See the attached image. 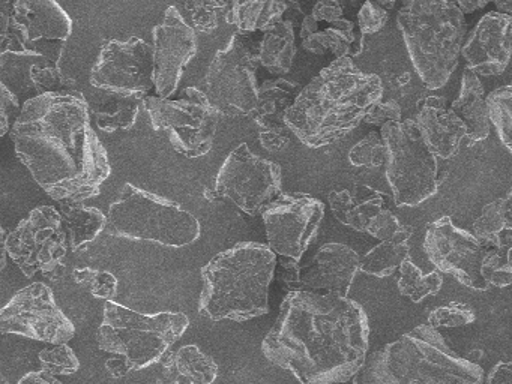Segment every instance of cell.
<instances>
[{"label":"cell","mask_w":512,"mask_h":384,"mask_svg":"<svg viewBox=\"0 0 512 384\" xmlns=\"http://www.w3.org/2000/svg\"><path fill=\"white\" fill-rule=\"evenodd\" d=\"M62 228L68 240V248L74 252L88 248L106 230L107 216L103 210L86 206L77 201H59Z\"/></svg>","instance_id":"26"},{"label":"cell","mask_w":512,"mask_h":384,"mask_svg":"<svg viewBox=\"0 0 512 384\" xmlns=\"http://www.w3.org/2000/svg\"><path fill=\"white\" fill-rule=\"evenodd\" d=\"M353 384H482L484 371L421 324L365 357Z\"/></svg>","instance_id":"5"},{"label":"cell","mask_w":512,"mask_h":384,"mask_svg":"<svg viewBox=\"0 0 512 384\" xmlns=\"http://www.w3.org/2000/svg\"><path fill=\"white\" fill-rule=\"evenodd\" d=\"M472 228L473 236L487 248L512 249V192L484 206Z\"/></svg>","instance_id":"29"},{"label":"cell","mask_w":512,"mask_h":384,"mask_svg":"<svg viewBox=\"0 0 512 384\" xmlns=\"http://www.w3.org/2000/svg\"><path fill=\"white\" fill-rule=\"evenodd\" d=\"M511 251L505 248H487L482 260L481 275L488 288L509 287L512 282Z\"/></svg>","instance_id":"37"},{"label":"cell","mask_w":512,"mask_h":384,"mask_svg":"<svg viewBox=\"0 0 512 384\" xmlns=\"http://www.w3.org/2000/svg\"><path fill=\"white\" fill-rule=\"evenodd\" d=\"M0 384H10V381H8V378L5 377L2 372H0Z\"/></svg>","instance_id":"60"},{"label":"cell","mask_w":512,"mask_h":384,"mask_svg":"<svg viewBox=\"0 0 512 384\" xmlns=\"http://www.w3.org/2000/svg\"><path fill=\"white\" fill-rule=\"evenodd\" d=\"M386 149V179L398 207H415L436 195L439 162L425 144L415 120L388 122L380 126Z\"/></svg>","instance_id":"9"},{"label":"cell","mask_w":512,"mask_h":384,"mask_svg":"<svg viewBox=\"0 0 512 384\" xmlns=\"http://www.w3.org/2000/svg\"><path fill=\"white\" fill-rule=\"evenodd\" d=\"M205 197L206 200L211 201V203H220V201L223 200V198L217 194V191L211 188H205Z\"/></svg>","instance_id":"59"},{"label":"cell","mask_w":512,"mask_h":384,"mask_svg":"<svg viewBox=\"0 0 512 384\" xmlns=\"http://www.w3.org/2000/svg\"><path fill=\"white\" fill-rule=\"evenodd\" d=\"M154 38V89L170 98L178 90L188 63L197 54V33L176 6H169L163 21L152 30Z\"/></svg>","instance_id":"19"},{"label":"cell","mask_w":512,"mask_h":384,"mask_svg":"<svg viewBox=\"0 0 512 384\" xmlns=\"http://www.w3.org/2000/svg\"><path fill=\"white\" fill-rule=\"evenodd\" d=\"M401 227H403V224L398 221L394 213L389 212L388 209H382L376 215L371 216L370 221L365 225L364 233L371 234L382 242V240L391 239L392 236H395Z\"/></svg>","instance_id":"43"},{"label":"cell","mask_w":512,"mask_h":384,"mask_svg":"<svg viewBox=\"0 0 512 384\" xmlns=\"http://www.w3.org/2000/svg\"><path fill=\"white\" fill-rule=\"evenodd\" d=\"M19 384H64L55 375L47 374L46 371L28 372L20 378Z\"/></svg>","instance_id":"52"},{"label":"cell","mask_w":512,"mask_h":384,"mask_svg":"<svg viewBox=\"0 0 512 384\" xmlns=\"http://www.w3.org/2000/svg\"><path fill=\"white\" fill-rule=\"evenodd\" d=\"M188 326L190 318L184 312L143 314L107 300L97 333L98 348L125 357L131 371H142L160 362Z\"/></svg>","instance_id":"8"},{"label":"cell","mask_w":512,"mask_h":384,"mask_svg":"<svg viewBox=\"0 0 512 384\" xmlns=\"http://www.w3.org/2000/svg\"><path fill=\"white\" fill-rule=\"evenodd\" d=\"M106 216L107 233L121 239L184 248L202 234L199 219L181 204L133 183H125Z\"/></svg>","instance_id":"7"},{"label":"cell","mask_w":512,"mask_h":384,"mask_svg":"<svg viewBox=\"0 0 512 384\" xmlns=\"http://www.w3.org/2000/svg\"><path fill=\"white\" fill-rule=\"evenodd\" d=\"M142 107L148 111L152 128L166 132L173 149L185 158L211 152L220 114L199 87H187L178 99L146 95Z\"/></svg>","instance_id":"10"},{"label":"cell","mask_w":512,"mask_h":384,"mask_svg":"<svg viewBox=\"0 0 512 384\" xmlns=\"http://www.w3.org/2000/svg\"><path fill=\"white\" fill-rule=\"evenodd\" d=\"M452 113L466 126L467 146L484 141L490 135V120H488L485 90L475 72H463L461 77L460 95L451 104Z\"/></svg>","instance_id":"24"},{"label":"cell","mask_w":512,"mask_h":384,"mask_svg":"<svg viewBox=\"0 0 512 384\" xmlns=\"http://www.w3.org/2000/svg\"><path fill=\"white\" fill-rule=\"evenodd\" d=\"M475 311L466 303L451 302L448 305L434 308L428 315V326L433 329L439 327H461L475 321Z\"/></svg>","instance_id":"40"},{"label":"cell","mask_w":512,"mask_h":384,"mask_svg":"<svg viewBox=\"0 0 512 384\" xmlns=\"http://www.w3.org/2000/svg\"><path fill=\"white\" fill-rule=\"evenodd\" d=\"M490 2H493V0H457L455 5L458 6V9L463 14H472V12L478 11V9L485 8Z\"/></svg>","instance_id":"53"},{"label":"cell","mask_w":512,"mask_h":384,"mask_svg":"<svg viewBox=\"0 0 512 384\" xmlns=\"http://www.w3.org/2000/svg\"><path fill=\"white\" fill-rule=\"evenodd\" d=\"M281 183L280 165L271 159L260 158L247 143H241L229 153L218 170L214 189L242 212L257 216L283 194Z\"/></svg>","instance_id":"14"},{"label":"cell","mask_w":512,"mask_h":384,"mask_svg":"<svg viewBox=\"0 0 512 384\" xmlns=\"http://www.w3.org/2000/svg\"><path fill=\"white\" fill-rule=\"evenodd\" d=\"M209 2L214 5V8L217 9L218 14L226 20L227 15H229L230 9H232L233 0H209Z\"/></svg>","instance_id":"56"},{"label":"cell","mask_w":512,"mask_h":384,"mask_svg":"<svg viewBox=\"0 0 512 384\" xmlns=\"http://www.w3.org/2000/svg\"><path fill=\"white\" fill-rule=\"evenodd\" d=\"M424 251L437 272L452 276L472 290H488L481 275L487 246L469 231L457 227L449 216H440L427 225Z\"/></svg>","instance_id":"18"},{"label":"cell","mask_w":512,"mask_h":384,"mask_svg":"<svg viewBox=\"0 0 512 384\" xmlns=\"http://www.w3.org/2000/svg\"><path fill=\"white\" fill-rule=\"evenodd\" d=\"M7 251L26 278H34L37 273L55 282L64 278L68 240L59 210L53 206L31 210L7 234Z\"/></svg>","instance_id":"12"},{"label":"cell","mask_w":512,"mask_h":384,"mask_svg":"<svg viewBox=\"0 0 512 384\" xmlns=\"http://www.w3.org/2000/svg\"><path fill=\"white\" fill-rule=\"evenodd\" d=\"M403 117L401 105L395 99L386 102H376L365 114L364 122L368 125L383 126L388 122H400Z\"/></svg>","instance_id":"45"},{"label":"cell","mask_w":512,"mask_h":384,"mask_svg":"<svg viewBox=\"0 0 512 384\" xmlns=\"http://www.w3.org/2000/svg\"><path fill=\"white\" fill-rule=\"evenodd\" d=\"M286 0H233L232 9L226 17L239 33L265 32L284 17Z\"/></svg>","instance_id":"31"},{"label":"cell","mask_w":512,"mask_h":384,"mask_svg":"<svg viewBox=\"0 0 512 384\" xmlns=\"http://www.w3.org/2000/svg\"><path fill=\"white\" fill-rule=\"evenodd\" d=\"M0 333H13L47 344H67L76 335V327L59 308L49 285L34 282L17 291L0 308Z\"/></svg>","instance_id":"15"},{"label":"cell","mask_w":512,"mask_h":384,"mask_svg":"<svg viewBox=\"0 0 512 384\" xmlns=\"http://www.w3.org/2000/svg\"><path fill=\"white\" fill-rule=\"evenodd\" d=\"M85 287H89L95 299L115 300L118 294V278L106 270H94Z\"/></svg>","instance_id":"44"},{"label":"cell","mask_w":512,"mask_h":384,"mask_svg":"<svg viewBox=\"0 0 512 384\" xmlns=\"http://www.w3.org/2000/svg\"><path fill=\"white\" fill-rule=\"evenodd\" d=\"M10 131L20 161L55 201L97 197L112 174L82 92L29 98Z\"/></svg>","instance_id":"1"},{"label":"cell","mask_w":512,"mask_h":384,"mask_svg":"<svg viewBox=\"0 0 512 384\" xmlns=\"http://www.w3.org/2000/svg\"><path fill=\"white\" fill-rule=\"evenodd\" d=\"M268 246L277 257L301 261L317 236L325 204L313 195L281 194L263 210Z\"/></svg>","instance_id":"16"},{"label":"cell","mask_w":512,"mask_h":384,"mask_svg":"<svg viewBox=\"0 0 512 384\" xmlns=\"http://www.w3.org/2000/svg\"><path fill=\"white\" fill-rule=\"evenodd\" d=\"M379 75L362 71L352 57H340L299 90L284 116L287 129L310 149L346 137L376 102L382 101Z\"/></svg>","instance_id":"3"},{"label":"cell","mask_w":512,"mask_h":384,"mask_svg":"<svg viewBox=\"0 0 512 384\" xmlns=\"http://www.w3.org/2000/svg\"><path fill=\"white\" fill-rule=\"evenodd\" d=\"M416 126L436 158H454L466 140V126L442 96H425L416 104Z\"/></svg>","instance_id":"22"},{"label":"cell","mask_w":512,"mask_h":384,"mask_svg":"<svg viewBox=\"0 0 512 384\" xmlns=\"http://www.w3.org/2000/svg\"><path fill=\"white\" fill-rule=\"evenodd\" d=\"M361 255L344 243H325L317 249L310 263L301 266L299 291L349 296L359 272Z\"/></svg>","instance_id":"21"},{"label":"cell","mask_w":512,"mask_h":384,"mask_svg":"<svg viewBox=\"0 0 512 384\" xmlns=\"http://www.w3.org/2000/svg\"><path fill=\"white\" fill-rule=\"evenodd\" d=\"M493 2L500 14L511 15L512 0H493Z\"/></svg>","instance_id":"57"},{"label":"cell","mask_w":512,"mask_h":384,"mask_svg":"<svg viewBox=\"0 0 512 384\" xmlns=\"http://www.w3.org/2000/svg\"><path fill=\"white\" fill-rule=\"evenodd\" d=\"M412 234L413 228L403 224L395 236L382 240L379 245L359 258V272L376 278L394 275L403 261L409 258V240Z\"/></svg>","instance_id":"30"},{"label":"cell","mask_w":512,"mask_h":384,"mask_svg":"<svg viewBox=\"0 0 512 384\" xmlns=\"http://www.w3.org/2000/svg\"><path fill=\"white\" fill-rule=\"evenodd\" d=\"M259 140L263 149L268 152H281L290 144L289 132L268 131V129H260Z\"/></svg>","instance_id":"50"},{"label":"cell","mask_w":512,"mask_h":384,"mask_svg":"<svg viewBox=\"0 0 512 384\" xmlns=\"http://www.w3.org/2000/svg\"><path fill=\"white\" fill-rule=\"evenodd\" d=\"M388 18L389 14L385 8L371 0H365L358 12V26L362 35L370 36L380 32L388 23Z\"/></svg>","instance_id":"42"},{"label":"cell","mask_w":512,"mask_h":384,"mask_svg":"<svg viewBox=\"0 0 512 384\" xmlns=\"http://www.w3.org/2000/svg\"><path fill=\"white\" fill-rule=\"evenodd\" d=\"M319 30V21L313 17V15H304L301 23V30H299V36L301 39L308 38Z\"/></svg>","instance_id":"54"},{"label":"cell","mask_w":512,"mask_h":384,"mask_svg":"<svg viewBox=\"0 0 512 384\" xmlns=\"http://www.w3.org/2000/svg\"><path fill=\"white\" fill-rule=\"evenodd\" d=\"M17 111H20L19 98L8 89L4 81L0 80V137L10 132Z\"/></svg>","instance_id":"46"},{"label":"cell","mask_w":512,"mask_h":384,"mask_svg":"<svg viewBox=\"0 0 512 384\" xmlns=\"http://www.w3.org/2000/svg\"><path fill=\"white\" fill-rule=\"evenodd\" d=\"M94 89L145 98L154 89V50L139 36L112 39L101 48L91 71Z\"/></svg>","instance_id":"17"},{"label":"cell","mask_w":512,"mask_h":384,"mask_svg":"<svg viewBox=\"0 0 512 384\" xmlns=\"http://www.w3.org/2000/svg\"><path fill=\"white\" fill-rule=\"evenodd\" d=\"M185 9L190 14V26L196 32L211 33L220 26L221 15L209 0H185Z\"/></svg>","instance_id":"41"},{"label":"cell","mask_w":512,"mask_h":384,"mask_svg":"<svg viewBox=\"0 0 512 384\" xmlns=\"http://www.w3.org/2000/svg\"><path fill=\"white\" fill-rule=\"evenodd\" d=\"M29 81L37 95L80 92L77 81L55 65H32L29 69Z\"/></svg>","instance_id":"36"},{"label":"cell","mask_w":512,"mask_h":384,"mask_svg":"<svg viewBox=\"0 0 512 384\" xmlns=\"http://www.w3.org/2000/svg\"><path fill=\"white\" fill-rule=\"evenodd\" d=\"M368 345L367 312L356 300L292 291L284 297L262 351L301 384H341L359 371Z\"/></svg>","instance_id":"2"},{"label":"cell","mask_w":512,"mask_h":384,"mask_svg":"<svg viewBox=\"0 0 512 384\" xmlns=\"http://www.w3.org/2000/svg\"><path fill=\"white\" fill-rule=\"evenodd\" d=\"M71 33L73 18L56 0H16L13 36L0 54L32 57L41 65L59 66Z\"/></svg>","instance_id":"13"},{"label":"cell","mask_w":512,"mask_h":384,"mask_svg":"<svg viewBox=\"0 0 512 384\" xmlns=\"http://www.w3.org/2000/svg\"><path fill=\"white\" fill-rule=\"evenodd\" d=\"M512 51V18L500 12H488L473 27L461 47L460 56L469 71L493 77L508 68Z\"/></svg>","instance_id":"20"},{"label":"cell","mask_w":512,"mask_h":384,"mask_svg":"<svg viewBox=\"0 0 512 384\" xmlns=\"http://www.w3.org/2000/svg\"><path fill=\"white\" fill-rule=\"evenodd\" d=\"M400 278H398V291L401 296L409 297L413 303H421L425 297L439 293L443 285L442 273L433 270L424 273L410 257L400 266Z\"/></svg>","instance_id":"32"},{"label":"cell","mask_w":512,"mask_h":384,"mask_svg":"<svg viewBox=\"0 0 512 384\" xmlns=\"http://www.w3.org/2000/svg\"><path fill=\"white\" fill-rule=\"evenodd\" d=\"M361 2H365V0H352L353 5H358V3ZM371 2L377 3V5L382 6V8H385L386 11H388V9L394 8L397 0H371Z\"/></svg>","instance_id":"58"},{"label":"cell","mask_w":512,"mask_h":384,"mask_svg":"<svg viewBox=\"0 0 512 384\" xmlns=\"http://www.w3.org/2000/svg\"><path fill=\"white\" fill-rule=\"evenodd\" d=\"M41 369L47 374L73 375L80 369L79 357L74 353L73 348L67 344H52V347L44 348L38 354Z\"/></svg>","instance_id":"39"},{"label":"cell","mask_w":512,"mask_h":384,"mask_svg":"<svg viewBox=\"0 0 512 384\" xmlns=\"http://www.w3.org/2000/svg\"><path fill=\"white\" fill-rule=\"evenodd\" d=\"M488 120L496 128L500 141L512 152V87H497L485 96Z\"/></svg>","instance_id":"34"},{"label":"cell","mask_w":512,"mask_h":384,"mask_svg":"<svg viewBox=\"0 0 512 384\" xmlns=\"http://www.w3.org/2000/svg\"><path fill=\"white\" fill-rule=\"evenodd\" d=\"M14 0H0V51H4L13 35Z\"/></svg>","instance_id":"49"},{"label":"cell","mask_w":512,"mask_h":384,"mask_svg":"<svg viewBox=\"0 0 512 384\" xmlns=\"http://www.w3.org/2000/svg\"><path fill=\"white\" fill-rule=\"evenodd\" d=\"M8 264V251H7V233L4 227L0 225V272L7 267Z\"/></svg>","instance_id":"55"},{"label":"cell","mask_w":512,"mask_h":384,"mask_svg":"<svg viewBox=\"0 0 512 384\" xmlns=\"http://www.w3.org/2000/svg\"><path fill=\"white\" fill-rule=\"evenodd\" d=\"M175 368L190 384H212L218 377V365L197 345H184L175 353Z\"/></svg>","instance_id":"33"},{"label":"cell","mask_w":512,"mask_h":384,"mask_svg":"<svg viewBox=\"0 0 512 384\" xmlns=\"http://www.w3.org/2000/svg\"><path fill=\"white\" fill-rule=\"evenodd\" d=\"M335 218L355 231H365L371 216L385 209L386 195L367 185L337 188L328 197Z\"/></svg>","instance_id":"23"},{"label":"cell","mask_w":512,"mask_h":384,"mask_svg":"<svg viewBox=\"0 0 512 384\" xmlns=\"http://www.w3.org/2000/svg\"><path fill=\"white\" fill-rule=\"evenodd\" d=\"M277 266L280 267L277 276L281 285H284L290 293L301 290V285H299L301 263L298 260H292V258L281 257L280 261L277 258Z\"/></svg>","instance_id":"47"},{"label":"cell","mask_w":512,"mask_h":384,"mask_svg":"<svg viewBox=\"0 0 512 384\" xmlns=\"http://www.w3.org/2000/svg\"><path fill=\"white\" fill-rule=\"evenodd\" d=\"M349 161L353 167L376 168L383 167L386 161L385 143L379 132H368L367 137L355 144L350 149Z\"/></svg>","instance_id":"38"},{"label":"cell","mask_w":512,"mask_h":384,"mask_svg":"<svg viewBox=\"0 0 512 384\" xmlns=\"http://www.w3.org/2000/svg\"><path fill=\"white\" fill-rule=\"evenodd\" d=\"M299 90L301 87L298 83H293L286 78L263 81L257 87L256 107L250 116L253 117L260 129L290 132L284 123V116L295 102Z\"/></svg>","instance_id":"25"},{"label":"cell","mask_w":512,"mask_h":384,"mask_svg":"<svg viewBox=\"0 0 512 384\" xmlns=\"http://www.w3.org/2000/svg\"><path fill=\"white\" fill-rule=\"evenodd\" d=\"M344 9L341 6L340 0H317L316 5L313 6L311 15L317 21H326V23H334V21L343 18Z\"/></svg>","instance_id":"48"},{"label":"cell","mask_w":512,"mask_h":384,"mask_svg":"<svg viewBox=\"0 0 512 384\" xmlns=\"http://www.w3.org/2000/svg\"><path fill=\"white\" fill-rule=\"evenodd\" d=\"M257 68L256 42L244 33H233L226 47L215 53L203 78V93L220 116L253 113L259 87Z\"/></svg>","instance_id":"11"},{"label":"cell","mask_w":512,"mask_h":384,"mask_svg":"<svg viewBox=\"0 0 512 384\" xmlns=\"http://www.w3.org/2000/svg\"><path fill=\"white\" fill-rule=\"evenodd\" d=\"M277 255L265 243L241 242L202 267L199 314L212 321H244L269 312Z\"/></svg>","instance_id":"4"},{"label":"cell","mask_w":512,"mask_h":384,"mask_svg":"<svg viewBox=\"0 0 512 384\" xmlns=\"http://www.w3.org/2000/svg\"><path fill=\"white\" fill-rule=\"evenodd\" d=\"M398 29L416 74L428 90L445 86L457 69L467 24L449 0H403Z\"/></svg>","instance_id":"6"},{"label":"cell","mask_w":512,"mask_h":384,"mask_svg":"<svg viewBox=\"0 0 512 384\" xmlns=\"http://www.w3.org/2000/svg\"><path fill=\"white\" fill-rule=\"evenodd\" d=\"M353 42H355V35H347L343 30L331 26L325 30H317L313 35L302 39V48L308 53L319 54V56L332 53L340 59V57L349 56Z\"/></svg>","instance_id":"35"},{"label":"cell","mask_w":512,"mask_h":384,"mask_svg":"<svg viewBox=\"0 0 512 384\" xmlns=\"http://www.w3.org/2000/svg\"><path fill=\"white\" fill-rule=\"evenodd\" d=\"M106 369L113 378H122L131 372L127 360L119 354H113V357L106 360Z\"/></svg>","instance_id":"51"},{"label":"cell","mask_w":512,"mask_h":384,"mask_svg":"<svg viewBox=\"0 0 512 384\" xmlns=\"http://www.w3.org/2000/svg\"><path fill=\"white\" fill-rule=\"evenodd\" d=\"M259 65L275 75L287 74L296 56L295 24L290 20H278L263 33L257 44Z\"/></svg>","instance_id":"28"},{"label":"cell","mask_w":512,"mask_h":384,"mask_svg":"<svg viewBox=\"0 0 512 384\" xmlns=\"http://www.w3.org/2000/svg\"><path fill=\"white\" fill-rule=\"evenodd\" d=\"M155 384H160V383H155Z\"/></svg>","instance_id":"61"},{"label":"cell","mask_w":512,"mask_h":384,"mask_svg":"<svg viewBox=\"0 0 512 384\" xmlns=\"http://www.w3.org/2000/svg\"><path fill=\"white\" fill-rule=\"evenodd\" d=\"M97 90L92 101H88L89 113L94 116L98 128L104 132L130 131L136 125L142 107V99L137 96Z\"/></svg>","instance_id":"27"}]
</instances>
